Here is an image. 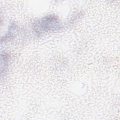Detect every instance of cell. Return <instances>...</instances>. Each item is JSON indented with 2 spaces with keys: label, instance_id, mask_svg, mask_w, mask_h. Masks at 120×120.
<instances>
[{
  "label": "cell",
  "instance_id": "6da1fadb",
  "mask_svg": "<svg viewBox=\"0 0 120 120\" xmlns=\"http://www.w3.org/2000/svg\"><path fill=\"white\" fill-rule=\"evenodd\" d=\"M60 26L59 19L54 15H49L41 19L35 25V30L38 32H46L57 30Z\"/></svg>",
  "mask_w": 120,
  "mask_h": 120
}]
</instances>
